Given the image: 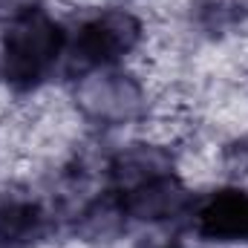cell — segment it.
<instances>
[{"label":"cell","mask_w":248,"mask_h":248,"mask_svg":"<svg viewBox=\"0 0 248 248\" xmlns=\"http://www.w3.org/2000/svg\"><path fill=\"white\" fill-rule=\"evenodd\" d=\"M61 46L63 32L49 15H44L41 9L23 12L6 29L0 72L12 87L29 90L55 63V58L61 55Z\"/></svg>","instance_id":"cell-1"},{"label":"cell","mask_w":248,"mask_h":248,"mask_svg":"<svg viewBox=\"0 0 248 248\" xmlns=\"http://www.w3.org/2000/svg\"><path fill=\"white\" fill-rule=\"evenodd\" d=\"M141 38V23L127 12H104L78 35V55L90 63H113L133 52Z\"/></svg>","instance_id":"cell-2"},{"label":"cell","mask_w":248,"mask_h":248,"mask_svg":"<svg viewBox=\"0 0 248 248\" xmlns=\"http://www.w3.org/2000/svg\"><path fill=\"white\" fill-rule=\"evenodd\" d=\"M196 228L208 240H248V193L219 190L196 211Z\"/></svg>","instance_id":"cell-3"},{"label":"cell","mask_w":248,"mask_h":248,"mask_svg":"<svg viewBox=\"0 0 248 248\" xmlns=\"http://www.w3.org/2000/svg\"><path fill=\"white\" fill-rule=\"evenodd\" d=\"M185 205V187L170 173L124 190L122 208L136 219H168Z\"/></svg>","instance_id":"cell-4"},{"label":"cell","mask_w":248,"mask_h":248,"mask_svg":"<svg viewBox=\"0 0 248 248\" xmlns=\"http://www.w3.org/2000/svg\"><path fill=\"white\" fill-rule=\"evenodd\" d=\"M44 234V214L29 202H9L0 208V248H29Z\"/></svg>","instance_id":"cell-5"},{"label":"cell","mask_w":248,"mask_h":248,"mask_svg":"<svg viewBox=\"0 0 248 248\" xmlns=\"http://www.w3.org/2000/svg\"><path fill=\"white\" fill-rule=\"evenodd\" d=\"M170 173V162L165 153L153 150V147H136V150H127L119 156V162L113 165V179L130 190L136 185H144L156 176H165Z\"/></svg>","instance_id":"cell-6"},{"label":"cell","mask_w":248,"mask_h":248,"mask_svg":"<svg viewBox=\"0 0 248 248\" xmlns=\"http://www.w3.org/2000/svg\"><path fill=\"white\" fill-rule=\"evenodd\" d=\"M225 165H228L234 173H248V139L228 144V150H225Z\"/></svg>","instance_id":"cell-7"}]
</instances>
